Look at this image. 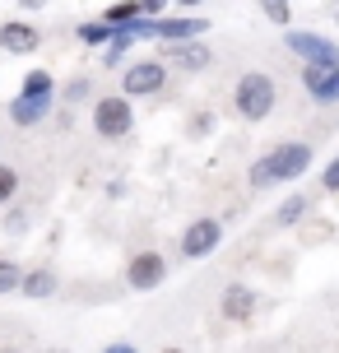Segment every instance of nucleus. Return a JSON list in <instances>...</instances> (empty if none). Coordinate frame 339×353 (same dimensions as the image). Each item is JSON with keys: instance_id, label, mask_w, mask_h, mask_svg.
I'll return each mask as SVG.
<instances>
[{"instance_id": "nucleus-9", "label": "nucleus", "mask_w": 339, "mask_h": 353, "mask_svg": "<svg viewBox=\"0 0 339 353\" xmlns=\"http://www.w3.org/2000/svg\"><path fill=\"white\" fill-rule=\"evenodd\" d=\"M256 307H260V293L251 283H228L223 298H218V316L228 321V325H247L256 316Z\"/></svg>"}, {"instance_id": "nucleus-17", "label": "nucleus", "mask_w": 339, "mask_h": 353, "mask_svg": "<svg viewBox=\"0 0 339 353\" xmlns=\"http://www.w3.org/2000/svg\"><path fill=\"white\" fill-rule=\"evenodd\" d=\"M74 33H79V42H84V47H107V37L116 33V28H112L107 19H84Z\"/></svg>"}, {"instance_id": "nucleus-33", "label": "nucleus", "mask_w": 339, "mask_h": 353, "mask_svg": "<svg viewBox=\"0 0 339 353\" xmlns=\"http://www.w3.org/2000/svg\"><path fill=\"white\" fill-rule=\"evenodd\" d=\"M0 353H19V349H0Z\"/></svg>"}, {"instance_id": "nucleus-16", "label": "nucleus", "mask_w": 339, "mask_h": 353, "mask_svg": "<svg viewBox=\"0 0 339 353\" xmlns=\"http://www.w3.org/2000/svg\"><path fill=\"white\" fill-rule=\"evenodd\" d=\"M307 214H311V195L298 191V195H288L284 205L274 210V223H269V228H274V232H288V228H298Z\"/></svg>"}, {"instance_id": "nucleus-8", "label": "nucleus", "mask_w": 339, "mask_h": 353, "mask_svg": "<svg viewBox=\"0 0 339 353\" xmlns=\"http://www.w3.org/2000/svg\"><path fill=\"white\" fill-rule=\"evenodd\" d=\"M209 33V19L205 14H158L154 19V42L172 47V42H196Z\"/></svg>"}, {"instance_id": "nucleus-31", "label": "nucleus", "mask_w": 339, "mask_h": 353, "mask_svg": "<svg viewBox=\"0 0 339 353\" xmlns=\"http://www.w3.org/2000/svg\"><path fill=\"white\" fill-rule=\"evenodd\" d=\"M158 353H186V349H177V344H167V349H158Z\"/></svg>"}, {"instance_id": "nucleus-1", "label": "nucleus", "mask_w": 339, "mask_h": 353, "mask_svg": "<svg viewBox=\"0 0 339 353\" xmlns=\"http://www.w3.org/2000/svg\"><path fill=\"white\" fill-rule=\"evenodd\" d=\"M311 159H316V149H311L307 140H279V144H269L265 154L247 168L251 191H269V186H288V181H298V176H307Z\"/></svg>"}, {"instance_id": "nucleus-23", "label": "nucleus", "mask_w": 339, "mask_h": 353, "mask_svg": "<svg viewBox=\"0 0 339 353\" xmlns=\"http://www.w3.org/2000/svg\"><path fill=\"white\" fill-rule=\"evenodd\" d=\"M260 10H265V14L274 19L279 28H288V23H293V10H288V0H260Z\"/></svg>"}, {"instance_id": "nucleus-5", "label": "nucleus", "mask_w": 339, "mask_h": 353, "mask_svg": "<svg viewBox=\"0 0 339 353\" xmlns=\"http://www.w3.org/2000/svg\"><path fill=\"white\" fill-rule=\"evenodd\" d=\"M284 47L302 65H339V42L325 33H311V28H284Z\"/></svg>"}, {"instance_id": "nucleus-4", "label": "nucleus", "mask_w": 339, "mask_h": 353, "mask_svg": "<svg viewBox=\"0 0 339 353\" xmlns=\"http://www.w3.org/2000/svg\"><path fill=\"white\" fill-rule=\"evenodd\" d=\"M223 247V219H214V214H196L186 228H181V256L186 261H209L214 251Z\"/></svg>"}, {"instance_id": "nucleus-18", "label": "nucleus", "mask_w": 339, "mask_h": 353, "mask_svg": "<svg viewBox=\"0 0 339 353\" xmlns=\"http://www.w3.org/2000/svg\"><path fill=\"white\" fill-rule=\"evenodd\" d=\"M130 47H135V37L125 33V28H116L107 37V47H103V65H121L125 56H130Z\"/></svg>"}, {"instance_id": "nucleus-25", "label": "nucleus", "mask_w": 339, "mask_h": 353, "mask_svg": "<svg viewBox=\"0 0 339 353\" xmlns=\"http://www.w3.org/2000/svg\"><path fill=\"white\" fill-rule=\"evenodd\" d=\"M209 130H214V117H209V112H196V117H191V135H209Z\"/></svg>"}, {"instance_id": "nucleus-26", "label": "nucleus", "mask_w": 339, "mask_h": 353, "mask_svg": "<svg viewBox=\"0 0 339 353\" xmlns=\"http://www.w3.org/2000/svg\"><path fill=\"white\" fill-rule=\"evenodd\" d=\"M28 228V210H10L5 214V232H23Z\"/></svg>"}, {"instance_id": "nucleus-13", "label": "nucleus", "mask_w": 339, "mask_h": 353, "mask_svg": "<svg viewBox=\"0 0 339 353\" xmlns=\"http://www.w3.org/2000/svg\"><path fill=\"white\" fill-rule=\"evenodd\" d=\"M56 103H37V98H23V93H14L10 98V125H19V130H33V125H42L47 117H52Z\"/></svg>"}, {"instance_id": "nucleus-3", "label": "nucleus", "mask_w": 339, "mask_h": 353, "mask_svg": "<svg viewBox=\"0 0 339 353\" xmlns=\"http://www.w3.org/2000/svg\"><path fill=\"white\" fill-rule=\"evenodd\" d=\"M89 125L103 144H121L125 135L135 130V103H130L125 93H103V98H93Z\"/></svg>"}, {"instance_id": "nucleus-20", "label": "nucleus", "mask_w": 339, "mask_h": 353, "mask_svg": "<svg viewBox=\"0 0 339 353\" xmlns=\"http://www.w3.org/2000/svg\"><path fill=\"white\" fill-rule=\"evenodd\" d=\"M19 283H23V265L14 256H0V298L5 293H19Z\"/></svg>"}, {"instance_id": "nucleus-24", "label": "nucleus", "mask_w": 339, "mask_h": 353, "mask_svg": "<svg viewBox=\"0 0 339 353\" xmlns=\"http://www.w3.org/2000/svg\"><path fill=\"white\" fill-rule=\"evenodd\" d=\"M321 191H325V195H339V154L325 163V172H321Z\"/></svg>"}, {"instance_id": "nucleus-6", "label": "nucleus", "mask_w": 339, "mask_h": 353, "mask_svg": "<svg viewBox=\"0 0 339 353\" xmlns=\"http://www.w3.org/2000/svg\"><path fill=\"white\" fill-rule=\"evenodd\" d=\"M163 283H167V256L154 247L130 251V261H125V288L130 293H154Z\"/></svg>"}, {"instance_id": "nucleus-15", "label": "nucleus", "mask_w": 339, "mask_h": 353, "mask_svg": "<svg viewBox=\"0 0 339 353\" xmlns=\"http://www.w3.org/2000/svg\"><path fill=\"white\" fill-rule=\"evenodd\" d=\"M56 270L52 265H33V270H23V283H19V293L23 298H33V302H42V298H52L56 293Z\"/></svg>"}, {"instance_id": "nucleus-21", "label": "nucleus", "mask_w": 339, "mask_h": 353, "mask_svg": "<svg viewBox=\"0 0 339 353\" xmlns=\"http://www.w3.org/2000/svg\"><path fill=\"white\" fill-rule=\"evenodd\" d=\"M19 186H23L19 168H14V163H0V210H5V205H10V200L19 195Z\"/></svg>"}, {"instance_id": "nucleus-22", "label": "nucleus", "mask_w": 339, "mask_h": 353, "mask_svg": "<svg viewBox=\"0 0 339 353\" xmlns=\"http://www.w3.org/2000/svg\"><path fill=\"white\" fill-rule=\"evenodd\" d=\"M89 93H93L89 74H74V79H70V84H65V88H56V103H84Z\"/></svg>"}, {"instance_id": "nucleus-28", "label": "nucleus", "mask_w": 339, "mask_h": 353, "mask_svg": "<svg viewBox=\"0 0 339 353\" xmlns=\"http://www.w3.org/2000/svg\"><path fill=\"white\" fill-rule=\"evenodd\" d=\"M167 5H172V0H140V14L158 19V14H167Z\"/></svg>"}, {"instance_id": "nucleus-32", "label": "nucleus", "mask_w": 339, "mask_h": 353, "mask_svg": "<svg viewBox=\"0 0 339 353\" xmlns=\"http://www.w3.org/2000/svg\"><path fill=\"white\" fill-rule=\"evenodd\" d=\"M47 353H70V349H47Z\"/></svg>"}, {"instance_id": "nucleus-30", "label": "nucleus", "mask_w": 339, "mask_h": 353, "mask_svg": "<svg viewBox=\"0 0 339 353\" xmlns=\"http://www.w3.org/2000/svg\"><path fill=\"white\" fill-rule=\"evenodd\" d=\"M19 5H23L28 14H37V10H47V0H19Z\"/></svg>"}, {"instance_id": "nucleus-12", "label": "nucleus", "mask_w": 339, "mask_h": 353, "mask_svg": "<svg viewBox=\"0 0 339 353\" xmlns=\"http://www.w3.org/2000/svg\"><path fill=\"white\" fill-rule=\"evenodd\" d=\"M302 88L311 103H339V65H302Z\"/></svg>"}, {"instance_id": "nucleus-10", "label": "nucleus", "mask_w": 339, "mask_h": 353, "mask_svg": "<svg viewBox=\"0 0 339 353\" xmlns=\"http://www.w3.org/2000/svg\"><path fill=\"white\" fill-rule=\"evenodd\" d=\"M42 47V28L28 23V19H5L0 23V52L10 56H33Z\"/></svg>"}, {"instance_id": "nucleus-11", "label": "nucleus", "mask_w": 339, "mask_h": 353, "mask_svg": "<svg viewBox=\"0 0 339 353\" xmlns=\"http://www.w3.org/2000/svg\"><path fill=\"white\" fill-rule=\"evenodd\" d=\"M158 61L163 65H177V70H186V74H200V70L214 65V52L196 37V42H172V47H163Z\"/></svg>"}, {"instance_id": "nucleus-27", "label": "nucleus", "mask_w": 339, "mask_h": 353, "mask_svg": "<svg viewBox=\"0 0 339 353\" xmlns=\"http://www.w3.org/2000/svg\"><path fill=\"white\" fill-rule=\"evenodd\" d=\"M98 353H140V344H135V339H112V344H103Z\"/></svg>"}, {"instance_id": "nucleus-19", "label": "nucleus", "mask_w": 339, "mask_h": 353, "mask_svg": "<svg viewBox=\"0 0 339 353\" xmlns=\"http://www.w3.org/2000/svg\"><path fill=\"white\" fill-rule=\"evenodd\" d=\"M98 19H107L112 28H121V23H130V19H140V0H112Z\"/></svg>"}, {"instance_id": "nucleus-7", "label": "nucleus", "mask_w": 339, "mask_h": 353, "mask_svg": "<svg viewBox=\"0 0 339 353\" xmlns=\"http://www.w3.org/2000/svg\"><path fill=\"white\" fill-rule=\"evenodd\" d=\"M167 88V65H163L158 56L154 61H135V65H125L121 74V93L125 98H154Z\"/></svg>"}, {"instance_id": "nucleus-2", "label": "nucleus", "mask_w": 339, "mask_h": 353, "mask_svg": "<svg viewBox=\"0 0 339 353\" xmlns=\"http://www.w3.org/2000/svg\"><path fill=\"white\" fill-rule=\"evenodd\" d=\"M274 107H279V84H274V74L247 70L237 84H232V112H237L247 125L269 121V112H274Z\"/></svg>"}, {"instance_id": "nucleus-14", "label": "nucleus", "mask_w": 339, "mask_h": 353, "mask_svg": "<svg viewBox=\"0 0 339 353\" xmlns=\"http://www.w3.org/2000/svg\"><path fill=\"white\" fill-rule=\"evenodd\" d=\"M56 74L47 70V65H33V70H23V79H19V93L23 98H37V103H56Z\"/></svg>"}, {"instance_id": "nucleus-29", "label": "nucleus", "mask_w": 339, "mask_h": 353, "mask_svg": "<svg viewBox=\"0 0 339 353\" xmlns=\"http://www.w3.org/2000/svg\"><path fill=\"white\" fill-rule=\"evenodd\" d=\"M172 5H177L181 14H196V10H200V5H205V0H172Z\"/></svg>"}]
</instances>
